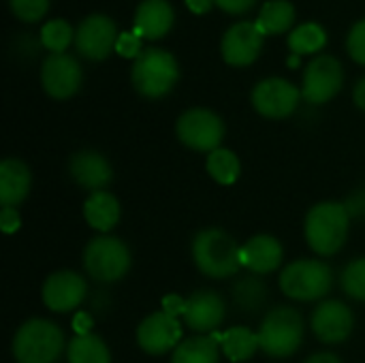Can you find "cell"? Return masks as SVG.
<instances>
[{
	"label": "cell",
	"instance_id": "obj_1",
	"mask_svg": "<svg viewBox=\"0 0 365 363\" xmlns=\"http://www.w3.org/2000/svg\"><path fill=\"white\" fill-rule=\"evenodd\" d=\"M351 216L344 203L338 201H321L310 208L304 223V235L308 246L319 257L338 255L349 237Z\"/></svg>",
	"mask_w": 365,
	"mask_h": 363
},
{
	"label": "cell",
	"instance_id": "obj_2",
	"mask_svg": "<svg viewBox=\"0 0 365 363\" xmlns=\"http://www.w3.org/2000/svg\"><path fill=\"white\" fill-rule=\"evenodd\" d=\"M192 261L197 270L214 280L231 278L242 267V248L222 229H203L192 240Z\"/></svg>",
	"mask_w": 365,
	"mask_h": 363
},
{
	"label": "cell",
	"instance_id": "obj_3",
	"mask_svg": "<svg viewBox=\"0 0 365 363\" xmlns=\"http://www.w3.org/2000/svg\"><path fill=\"white\" fill-rule=\"evenodd\" d=\"M66 347L64 332L47 319L26 321L13 336V359L17 363H58Z\"/></svg>",
	"mask_w": 365,
	"mask_h": 363
},
{
	"label": "cell",
	"instance_id": "obj_4",
	"mask_svg": "<svg viewBox=\"0 0 365 363\" xmlns=\"http://www.w3.org/2000/svg\"><path fill=\"white\" fill-rule=\"evenodd\" d=\"M306 323L299 310L291 306H278L265 315L259 329V344L267 357L287 359L295 355L304 342Z\"/></svg>",
	"mask_w": 365,
	"mask_h": 363
},
{
	"label": "cell",
	"instance_id": "obj_5",
	"mask_svg": "<svg viewBox=\"0 0 365 363\" xmlns=\"http://www.w3.org/2000/svg\"><path fill=\"white\" fill-rule=\"evenodd\" d=\"M178 77H180V68L175 56L160 47L143 49L135 58L130 68V79L135 90L148 98H160L167 92H171Z\"/></svg>",
	"mask_w": 365,
	"mask_h": 363
},
{
	"label": "cell",
	"instance_id": "obj_6",
	"mask_svg": "<svg viewBox=\"0 0 365 363\" xmlns=\"http://www.w3.org/2000/svg\"><path fill=\"white\" fill-rule=\"evenodd\" d=\"M334 287V272L325 261L297 259L280 274V291L295 302L323 300Z\"/></svg>",
	"mask_w": 365,
	"mask_h": 363
},
{
	"label": "cell",
	"instance_id": "obj_7",
	"mask_svg": "<svg viewBox=\"0 0 365 363\" xmlns=\"http://www.w3.org/2000/svg\"><path fill=\"white\" fill-rule=\"evenodd\" d=\"M128 246L113 235H98L88 242L83 250V270L96 282H118L130 270Z\"/></svg>",
	"mask_w": 365,
	"mask_h": 363
},
{
	"label": "cell",
	"instance_id": "obj_8",
	"mask_svg": "<svg viewBox=\"0 0 365 363\" xmlns=\"http://www.w3.org/2000/svg\"><path fill=\"white\" fill-rule=\"evenodd\" d=\"M178 139L195 152H214L225 139V122L218 113L205 107L184 111L175 122Z\"/></svg>",
	"mask_w": 365,
	"mask_h": 363
},
{
	"label": "cell",
	"instance_id": "obj_9",
	"mask_svg": "<svg viewBox=\"0 0 365 363\" xmlns=\"http://www.w3.org/2000/svg\"><path fill=\"white\" fill-rule=\"evenodd\" d=\"M342 81H344V71L340 60L327 53L317 56L306 66L302 96L312 105H323L340 92Z\"/></svg>",
	"mask_w": 365,
	"mask_h": 363
},
{
	"label": "cell",
	"instance_id": "obj_10",
	"mask_svg": "<svg viewBox=\"0 0 365 363\" xmlns=\"http://www.w3.org/2000/svg\"><path fill=\"white\" fill-rule=\"evenodd\" d=\"M88 297V282L81 274L71 270L53 272L45 278L41 289V300L47 310L56 315L77 310Z\"/></svg>",
	"mask_w": 365,
	"mask_h": 363
},
{
	"label": "cell",
	"instance_id": "obj_11",
	"mask_svg": "<svg viewBox=\"0 0 365 363\" xmlns=\"http://www.w3.org/2000/svg\"><path fill=\"white\" fill-rule=\"evenodd\" d=\"M302 98V90L282 77H267L252 88L255 109L272 120H282L291 116Z\"/></svg>",
	"mask_w": 365,
	"mask_h": 363
},
{
	"label": "cell",
	"instance_id": "obj_12",
	"mask_svg": "<svg viewBox=\"0 0 365 363\" xmlns=\"http://www.w3.org/2000/svg\"><path fill=\"white\" fill-rule=\"evenodd\" d=\"M118 28L111 17L103 13H92L83 17L75 30V47L88 60H103L115 49Z\"/></svg>",
	"mask_w": 365,
	"mask_h": 363
},
{
	"label": "cell",
	"instance_id": "obj_13",
	"mask_svg": "<svg viewBox=\"0 0 365 363\" xmlns=\"http://www.w3.org/2000/svg\"><path fill=\"white\" fill-rule=\"evenodd\" d=\"M182 342V327L178 317L160 310L145 317L137 327V344L148 355H165L175 351Z\"/></svg>",
	"mask_w": 365,
	"mask_h": 363
},
{
	"label": "cell",
	"instance_id": "obj_14",
	"mask_svg": "<svg viewBox=\"0 0 365 363\" xmlns=\"http://www.w3.org/2000/svg\"><path fill=\"white\" fill-rule=\"evenodd\" d=\"M310 327L323 344H342L353 334L355 315L346 304L338 300H327L314 308Z\"/></svg>",
	"mask_w": 365,
	"mask_h": 363
},
{
	"label": "cell",
	"instance_id": "obj_15",
	"mask_svg": "<svg viewBox=\"0 0 365 363\" xmlns=\"http://www.w3.org/2000/svg\"><path fill=\"white\" fill-rule=\"evenodd\" d=\"M81 64L71 53H49L41 66V81L51 98H68L81 86Z\"/></svg>",
	"mask_w": 365,
	"mask_h": 363
},
{
	"label": "cell",
	"instance_id": "obj_16",
	"mask_svg": "<svg viewBox=\"0 0 365 363\" xmlns=\"http://www.w3.org/2000/svg\"><path fill=\"white\" fill-rule=\"evenodd\" d=\"M225 317H227V306H225V300L216 291L201 289L186 300L184 323L197 336L199 334L201 336L216 334V329L222 325Z\"/></svg>",
	"mask_w": 365,
	"mask_h": 363
},
{
	"label": "cell",
	"instance_id": "obj_17",
	"mask_svg": "<svg viewBox=\"0 0 365 363\" xmlns=\"http://www.w3.org/2000/svg\"><path fill=\"white\" fill-rule=\"evenodd\" d=\"M263 47V32L252 21L233 24L222 36V58L233 66H246L255 62Z\"/></svg>",
	"mask_w": 365,
	"mask_h": 363
},
{
	"label": "cell",
	"instance_id": "obj_18",
	"mask_svg": "<svg viewBox=\"0 0 365 363\" xmlns=\"http://www.w3.org/2000/svg\"><path fill=\"white\" fill-rule=\"evenodd\" d=\"M68 173L73 182L90 193L105 190L113 180V169L109 160L96 150H79L68 160Z\"/></svg>",
	"mask_w": 365,
	"mask_h": 363
},
{
	"label": "cell",
	"instance_id": "obj_19",
	"mask_svg": "<svg viewBox=\"0 0 365 363\" xmlns=\"http://www.w3.org/2000/svg\"><path fill=\"white\" fill-rule=\"evenodd\" d=\"M284 250L278 237L274 235H255L242 246V267L252 274L265 276L276 272L282 265Z\"/></svg>",
	"mask_w": 365,
	"mask_h": 363
},
{
	"label": "cell",
	"instance_id": "obj_20",
	"mask_svg": "<svg viewBox=\"0 0 365 363\" xmlns=\"http://www.w3.org/2000/svg\"><path fill=\"white\" fill-rule=\"evenodd\" d=\"M32 173L19 158H4L0 163V203L2 208H17L30 193Z\"/></svg>",
	"mask_w": 365,
	"mask_h": 363
},
{
	"label": "cell",
	"instance_id": "obj_21",
	"mask_svg": "<svg viewBox=\"0 0 365 363\" xmlns=\"http://www.w3.org/2000/svg\"><path fill=\"white\" fill-rule=\"evenodd\" d=\"M173 24V6L169 0H141L135 11V32L145 39L163 36Z\"/></svg>",
	"mask_w": 365,
	"mask_h": 363
},
{
	"label": "cell",
	"instance_id": "obj_22",
	"mask_svg": "<svg viewBox=\"0 0 365 363\" xmlns=\"http://www.w3.org/2000/svg\"><path fill=\"white\" fill-rule=\"evenodd\" d=\"M122 216V208L120 201L115 199V195L107 193V190H98V193H90V197L83 201V218L86 223L101 231L103 235L107 231H111Z\"/></svg>",
	"mask_w": 365,
	"mask_h": 363
},
{
	"label": "cell",
	"instance_id": "obj_23",
	"mask_svg": "<svg viewBox=\"0 0 365 363\" xmlns=\"http://www.w3.org/2000/svg\"><path fill=\"white\" fill-rule=\"evenodd\" d=\"M231 297H233V304L240 312L257 315L259 310H263V306L267 302V287L259 274L248 272L233 282Z\"/></svg>",
	"mask_w": 365,
	"mask_h": 363
},
{
	"label": "cell",
	"instance_id": "obj_24",
	"mask_svg": "<svg viewBox=\"0 0 365 363\" xmlns=\"http://www.w3.org/2000/svg\"><path fill=\"white\" fill-rule=\"evenodd\" d=\"M220 359V336H192L178 344L171 363H218Z\"/></svg>",
	"mask_w": 365,
	"mask_h": 363
},
{
	"label": "cell",
	"instance_id": "obj_25",
	"mask_svg": "<svg viewBox=\"0 0 365 363\" xmlns=\"http://www.w3.org/2000/svg\"><path fill=\"white\" fill-rule=\"evenodd\" d=\"M220 349L229 362H248L261 349L259 334H255L248 327H231L220 336Z\"/></svg>",
	"mask_w": 365,
	"mask_h": 363
},
{
	"label": "cell",
	"instance_id": "obj_26",
	"mask_svg": "<svg viewBox=\"0 0 365 363\" xmlns=\"http://www.w3.org/2000/svg\"><path fill=\"white\" fill-rule=\"evenodd\" d=\"M68 363H111V353L105 340L96 334H79L68 342Z\"/></svg>",
	"mask_w": 365,
	"mask_h": 363
},
{
	"label": "cell",
	"instance_id": "obj_27",
	"mask_svg": "<svg viewBox=\"0 0 365 363\" xmlns=\"http://www.w3.org/2000/svg\"><path fill=\"white\" fill-rule=\"evenodd\" d=\"M205 169H207L210 178L222 186L235 184L242 175V163H240L237 154L227 148H218V150L210 152L207 160H205Z\"/></svg>",
	"mask_w": 365,
	"mask_h": 363
},
{
	"label": "cell",
	"instance_id": "obj_28",
	"mask_svg": "<svg viewBox=\"0 0 365 363\" xmlns=\"http://www.w3.org/2000/svg\"><path fill=\"white\" fill-rule=\"evenodd\" d=\"M293 21H295V6L289 0H267L259 11L257 26L263 34H269V32H284L287 28H291Z\"/></svg>",
	"mask_w": 365,
	"mask_h": 363
},
{
	"label": "cell",
	"instance_id": "obj_29",
	"mask_svg": "<svg viewBox=\"0 0 365 363\" xmlns=\"http://www.w3.org/2000/svg\"><path fill=\"white\" fill-rule=\"evenodd\" d=\"M325 43H327V32L317 21L302 24V26H297L289 34V47L295 51V56L310 53V51H319Z\"/></svg>",
	"mask_w": 365,
	"mask_h": 363
},
{
	"label": "cell",
	"instance_id": "obj_30",
	"mask_svg": "<svg viewBox=\"0 0 365 363\" xmlns=\"http://www.w3.org/2000/svg\"><path fill=\"white\" fill-rule=\"evenodd\" d=\"M71 39H73V28L66 19H49L41 28V43L51 53H64Z\"/></svg>",
	"mask_w": 365,
	"mask_h": 363
},
{
	"label": "cell",
	"instance_id": "obj_31",
	"mask_svg": "<svg viewBox=\"0 0 365 363\" xmlns=\"http://www.w3.org/2000/svg\"><path fill=\"white\" fill-rule=\"evenodd\" d=\"M342 291L357 302H365V257L351 261L342 272Z\"/></svg>",
	"mask_w": 365,
	"mask_h": 363
},
{
	"label": "cell",
	"instance_id": "obj_32",
	"mask_svg": "<svg viewBox=\"0 0 365 363\" xmlns=\"http://www.w3.org/2000/svg\"><path fill=\"white\" fill-rule=\"evenodd\" d=\"M13 13L24 21H34L45 15L49 0H9Z\"/></svg>",
	"mask_w": 365,
	"mask_h": 363
},
{
	"label": "cell",
	"instance_id": "obj_33",
	"mask_svg": "<svg viewBox=\"0 0 365 363\" xmlns=\"http://www.w3.org/2000/svg\"><path fill=\"white\" fill-rule=\"evenodd\" d=\"M346 47H349V53L357 62L365 64V17L351 28L349 39H346Z\"/></svg>",
	"mask_w": 365,
	"mask_h": 363
},
{
	"label": "cell",
	"instance_id": "obj_34",
	"mask_svg": "<svg viewBox=\"0 0 365 363\" xmlns=\"http://www.w3.org/2000/svg\"><path fill=\"white\" fill-rule=\"evenodd\" d=\"M115 49L126 58H137L141 53V36L135 30L133 32H120Z\"/></svg>",
	"mask_w": 365,
	"mask_h": 363
},
{
	"label": "cell",
	"instance_id": "obj_35",
	"mask_svg": "<svg viewBox=\"0 0 365 363\" xmlns=\"http://www.w3.org/2000/svg\"><path fill=\"white\" fill-rule=\"evenodd\" d=\"M346 212L351 218H365V188L355 190L349 199H346Z\"/></svg>",
	"mask_w": 365,
	"mask_h": 363
},
{
	"label": "cell",
	"instance_id": "obj_36",
	"mask_svg": "<svg viewBox=\"0 0 365 363\" xmlns=\"http://www.w3.org/2000/svg\"><path fill=\"white\" fill-rule=\"evenodd\" d=\"M21 225V218H19V212L17 208H2L0 212V227L4 233H15Z\"/></svg>",
	"mask_w": 365,
	"mask_h": 363
},
{
	"label": "cell",
	"instance_id": "obj_37",
	"mask_svg": "<svg viewBox=\"0 0 365 363\" xmlns=\"http://www.w3.org/2000/svg\"><path fill=\"white\" fill-rule=\"evenodd\" d=\"M220 9H225V11H229V13H246V11H250L252 6H255V2L257 0H214Z\"/></svg>",
	"mask_w": 365,
	"mask_h": 363
},
{
	"label": "cell",
	"instance_id": "obj_38",
	"mask_svg": "<svg viewBox=\"0 0 365 363\" xmlns=\"http://www.w3.org/2000/svg\"><path fill=\"white\" fill-rule=\"evenodd\" d=\"M184 310H186V300H180V297H175V295H169V297H165V312H169V315H182L184 317Z\"/></svg>",
	"mask_w": 365,
	"mask_h": 363
},
{
	"label": "cell",
	"instance_id": "obj_39",
	"mask_svg": "<svg viewBox=\"0 0 365 363\" xmlns=\"http://www.w3.org/2000/svg\"><path fill=\"white\" fill-rule=\"evenodd\" d=\"M306 363H342V359H340L336 353H327V351H323V353H314L312 357H308Z\"/></svg>",
	"mask_w": 365,
	"mask_h": 363
},
{
	"label": "cell",
	"instance_id": "obj_40",
	"mask_svg": "<svg viewBox=\"0 0 365 363\" xmlns=\"http://www.w3.org/2000/svg\"><path fill=\"white\" fill-rule=\"evenodd\" d=\"M353 98H355V105L365 111V77H361V79L357 81V86H355V90H353Z\"/></svg>",
	"mask_w": 365,
	"mask_h": 363
},
{
	"label": "cell",
	"instance_id": "obj_41",
	"mask_svg": "<svg viewBox=\"0 0 365 363\" xmlns=\"http://www.w3.org/2000/svg\"><path fill=\"white\" fill-rule=\"evenodd\" d=\"M212 2H214V0H186V4H188L195 13H205V11H210Z\"/></svg>",
	"mask_w": 365,
	"mask_h": 363
}]
</instances>
